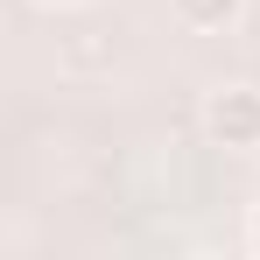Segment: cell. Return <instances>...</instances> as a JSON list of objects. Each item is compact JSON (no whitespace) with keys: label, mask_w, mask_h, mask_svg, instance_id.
Masks as SVG:
<instances>
[{"label":"cell","mask_w":260,"mask_h":260,"mask_svg":"<svg viewBox=\"0 0 260 260\" xmlns=\"http://www.w3.org/2000/svg\"><path fill=\"white\" fill-rule=\"evenodd\" d=\"M43 7H85V0H43Z\"/></svg>","instance_id":"obj_4"},{"label":"cell","mask_w":260,"mask_h":260,"mask_svg":"<svg viewBox=\"0 0 260 260\" xmlns=\"http://www.w3.org/2000/svg\"><path fill=\"white\" fill-rule=\"evenodd\" d=\"M204 134L218 148H260V91L253 85H218L204 99Z\"/></svg>","instance_id":"obj_1"},{"label":"cell","mask_w":260,"mask_h":260,"mask_svg":"<svg viewBox=\"0 0 260 260\" xmlns=\"http://www.w3.org/2000/svg\"><path fill=\"white\" fill-rule=\"evenodd\" d=\"M246 246H253V253H260V204H253V211H246Z\"/></svg>","instance_id":"obj_3"},{"label":"cell","mask_w":260,"mask_h":260,"mask_svg":"<svg viewBox=\"0 0 260 260\" xmlns=\"http://www.w3.org/2000/svg\"><path fill=\"white\" fill-rule=\"evenodd\" d=\"M176 28H190V36H225V28H239V14H246V0H169Z\"/></svg>","instance_id":"obj_2"}]
</instances>
